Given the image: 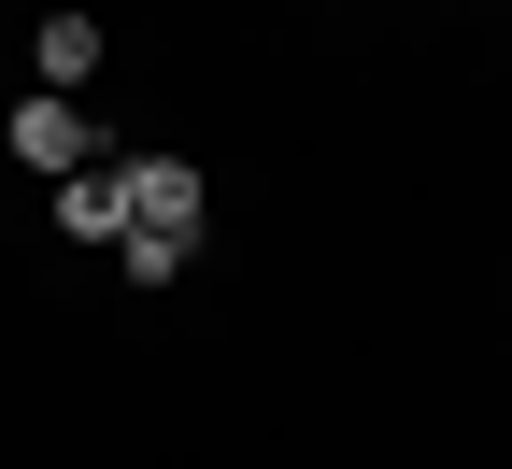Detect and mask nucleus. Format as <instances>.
Segmentation results:
<instances>
[{
	"instance_id": "3",
	"label": "nucleus",
	"mask_w": 512,
	"mask_h": 469,
	"mask_svg": "<svg viewBox=\"0 0 512 469\" xmlns=\"http://www.w3.org/2000/svg\"><path fill=\"white\" fill-rule=\"evenodd\" d=\"M57 228H72V242H100V256H114V242H128V185H114V171L86 157L72 185H57Z\"/></svg>"
},
{
	"instance_id": "4",
	"label": "nucleus",
	"mask_w": 512,
	"mask_h": 469,
	"mask_svg": "<svg viewBox=\"0 0 512 469\" xmlns=\"http://www.w3.org/2000/svg\"><path fill=\"white\" fill-rule=\"evenodd\" d=\"M29 72H43V100H72V86L100 72V29H86V15H43V43H29Z\"/></svg>"
},
{
	"instance_id": "2",
	"label": "nucleus",
	"mask_w": 512,
	"mask_h": 469,
	"mask_svg": "<svg viewBox=\"0 0 512 469\" xmlns=\"http://www.w3.org/2000/svg\"><path fill=\"white\" fill-rule=\"evenodd\" d=\"M15 157H29V171H57V185H72V171H86V114L29 86V100H15Z\"/></svg>"
},
{
	"instance_id": "1",
	"label": "nucleus",
	"mask_w": 512,
	"mask_h": 469,
	"mask_svg": "<svg viewBox=\"0 0 512 469\" xmlns=\"http://www.w3.org/2000/svg\"><path fill=\"white\" fill-rule=\"evenodd\" d=\"M114 185H128V228H157V242H200V171H185V157H128Z\"/></svg>"
},
{
	"instance_id": "5",
	"label": "nucleus",
	"mask_w": 512,
	"mask_h": 469,
	"mask_svg": "<svg viewBox=\"0 0 512 469\" xmlns=\"http://www.w3.org/2000/svg\"><path fill=\"white\" fill-rule=\"evenodd\" d=\"M185 256H200V242H157V228H128V242H114V271H128V285H171Z\"/></svg>"
}]
</instances>
